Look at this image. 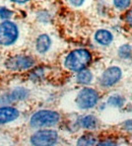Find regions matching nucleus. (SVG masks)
Segmentation results:
<instances>
[{
	"label": "nucleus",
	"mask_w": 132,
	"mask_h": 146,
	"mask_svg": "<svg viewBox=\"0 0 132 146\" xmlns=\"http://www.w3.org/2000/svg\"><path fill=\"white\" fill-rule=\"evenodd\" d=\"M126 21L132 27V9L129 10V11L127 12V14H126Z\"/></svg>",
	"instance_id": "nucleus-22"
},
{
	"label": "nucleus",
	"mask_w": 132,
	"mask_h": 146,
	"mask_svg": "<svg viewBox=\"0 0 132 146\" xmlns=\"http://www.w3.org/2000/svg\"><path fill=\"white\" fill-rule=\"evenodd\" d=\"M123 127L125 130L127 131H132V119L131 120H128V121H126L125 123L123 124Z\"/></svg>",
	"instance_id": "nucleus-20"
},
{
	"label": "nucleus",
	"mask_w": 132,
	"mask_h": 146,
	"mask_svg": "<svg viewBox=\"0 0 132 146\" xmlns=\"http://www.w3.org/2000/svg\"><path fill=\"white\" fill-rule=\"evenodd\" d=\"M60 121V115L50 110H42L35 113L30 120V124L34 128L52 127Z\"/></svg>",
	"instance_id": "nucleus-2"
},
{
	"label": "nucleus",
	"mask_w": 132,
	"mask_h": 146,
	"mask_svg": "<svg viewBox=\"0 0 132 146\" xmlns=\"http://www.w3.org/2000/svg\"><path fill=\"white\" fill-rule=\"evenodd\" d=\"M118 55L120 58L123 59H128L131 56V46L130 45H123L121 46L118 50Z\"/></svg>",
	"instance_id": "nucleus-16"
},
{
	"label": "nucleus",
	"mask_w": 132,
	"mask_h": 146,
	"mask_svg": "<svg viewBox=\"0 0 132 146\" xmlns=\"http://www.w3.org/2000/svg\"><path fill=\"white\" fill-rule=\"evenodd\" d=\"M58 140V133L55 130H39L31 137V143L34 146H53Z\"/></svg>",
	"instance_id": "nucleus-4"
},
{
	"label": "nucleus",
	"mask_w": 132,
	"mask_h": 146,
	"mask_svg": "<svg viewBox=\"0 0 132 146\" xmlns=\"http://www.w3.org/2000/svg\"><path fill=\"white\" fill-rule=\"evenodd\" d=\"M51 46V39L48 35H41L38 36L36 42V49L41 54H44L49 50Z\"/></svg>",
	"instance_id": "nucleus-10"
},
{
	"label": "nucleus",
	"mask_w": 132,
	"mask_h": 146,
	"mask_svg": "<svg viewBox=\"0 0 132 146\" xmlns=\"http://www.w3.org/2000/svg\"><path fill=\"white\" fill-rule=\"evenodd\" d=\"M125 104V98L121 96H112L108 100V105L114 108H122Z\"/></svg>",
	"instance_id": "nucleus-15"
},
{
	"label": "nucleus",
	"mask_w": 132,
	"mask_h": 146,
	"mask_svg": "<svg viewBox=\"0 0 132 146\" xmlns=\"http://www.w3.org/2000/svg\"><path fill=\"white\" fill-rule=\"evenodd\" d=\"M96 146H118V144L114 141H110V140H105V141H101Z\"/></svg>",
	"instance_id": "nucleus-19"
},
{
	"label": "nucleus",
	"mask_w": 132,
	"mask_h": 146,
	"mask_svg": "<svg viewBox=\"0 0 132 146\" xmlns=\"http://www.w3.org/2000/svg\"><path fill=\"white\" fill-rule=\"evenodd\" d=\"M18 36V29L11 21H3L0 25V45L9 46L16 41Z\"/></svg>",
	"instance_id": "nucleus-5"
},
{
	"label": "nucleus",
	"mask_w": 132,
	"mask_h": 146,
	"mask_svg": "<svg viewBox=\"0 0 132 146\" xmlns=\"http://www.w3.org/2000/svg\"><path fill=\"white\" fill-rule=\"evenodd\" d=\"M97 138L93 134H84L76 142V146H96Z\"/></svg>",
	"instance_id": "nucleus-13"
},
{
	"label": "nucleus",
	"mask_w": 132,
	"mask_h": 146,
	"mask_svg": "<svg viewBox=\"0 0 132 146\" xmlns=\"http://www.w3.org/2000/svg\"><path fill=\"white\" fill-rule=\"evenodd\" d=\"M68 1L72 5H74V6H80V5H82L84 2V0H68Z\"/></svg>",
	"instance_id": "nucleus-21"
},
{
	"label": "nucleus",
	"mask_w": 132,
	"mask_h": 146,
	"mask_svg": "<svg viewBox=\"0 0 132 146\" xmlns=\"http://www.w3.org/2000/svg\"><path fill=\"white\" fill-rule=\"evenodd\" d=\"M91 61V54L85 49H77L70 52L65 59V66L71 71L79 72Z\"/></svg>",
	"instance_id": "nucleus-1"
},
{
	"label": "nucleus",
	"mask_w": 132,
	"mask_h": 146,
	"mask_svg": "<svg viewBox=\"0 0 132 146\" xmlns=\"http://www.w3.org/2000/svg\"><path fill=\"white\" fill-rule=\"evenodd\" d=\"M12 15V11L9 10L6 7H1L0 8V17L2 19H8L9 17H11Z\"/></svg>",
	"instance_id": "nucleus-18"
},
{
	"label": "nucleus",
	"mask_w": 132,
	"mask_h": 146,
	"mask_svg": "<svg viewBox=\"0 0 132 146\" xmlns=\"http://www.w3.org/2000/svg\"><path fill=\"white\" fill-rule=\"evenodd\" d=\"M79 125L84 129L93 130L98 125V119L93 115H87V116L82 117L79 120Z\"/></svg>",
	"instance_id": "nucleus-12"
},
{
	"label": "nucleus",
	"mask_w": 132,
	"mask_h": 146,
	"mask_svg": "<svg viewBox=\"0 0 132 146\" xmlns=\"http://www.w3.org/2000/svg\"><path fill=\"white\" fill-rule=\"evenodd\" d=\"M91 80H93V74L91 71L85 70V69L79 71L76 75V81L81 84H89L91 82Z\"/></svg>",
	"instance_id": "nucleus-14"
},
{
	"label": "nucleus",
	"mask_w": 132,
	"mask_h": 146,
	"mask_svg": "<svg viewBox=\"0 0 132 146\" xmlns=\"http://www.w3.org/2000/svg\"><path fill=\"white\" fill-rule=\"evenodd\" d=\"M35 60L30 56H15L6 61V67L11 70H25L32 67Z\"/></svg>",
	"instance_id": "nucleus-7"
},
{
	"label": "nucleus",
	"mask_w": 132,
	"mask_h": 146,
	"mask_svg": "<svg viewBox=\"0 0 132 146\" xmlns=\"http://www.w3.org/2000/svg\"><path fill=\"white\" fill-rule=\"evenodd\" d=\"M19 112L18 110L12 107H1L0 108V124H6L12 122L18 118Z\"/></svg>",
	"instance_id": "nucleus-9"
},
{
	"label": "nucleus",
	"mask_w": 132,
	"mask_h": 146,
	"mask_svg": "<svg viewBox=\"0 0 132 146\" xmlns=\"http://www.w3.org/2000/svg\"><path fill=\"white\" fill-rule=\"evenodd\" d=\"M29 96V90L23 87H17V88L12 89L7 94L0 96V104L2 105H9V104L17 102V100H23Z\"/></svg>",
	"instance_id": "nucleus-8"
},
{
	"label": "nucleus",
	"mask_w": 132,
	"mask_h": 146,
	"mask_svg": "<svg viewBox=\"0 0 132 146\" xmlns=\"http://www.w3.org/2000/svg\"><path fill=\"white\" fill-rule=\"evenodd\" d=\"M76 105L81 110H89L93 108L99 102V94L91 87H84L76 96Z\"/></svg>",
	"instance_id": "nucleus-3"
},
{
	"label": "nucleus",
	"mask_w": 132,
	"mask_h": 146,
	"mask_svg": "<svg viewBox=\"0 0 132 146\" xmlns=\"http://www.w3.org/2000/svg\"><path fill=\"white\" fill-rule=\"evenodd\" d=\"M131 0H114V5L118 9H126L129 7Z\"/></svg>",
	"instance_id": "nucleus-17"
},
{
	"label": "nucleus",
	"mask_w": 132,
	"mask_h": 146,
	"mask_svg": "<svg viewBox=\"0 0 132 146\" xmlns=\"http://www.w3.org/2000/svg\"><path fill=\"white\" fill-rule=\"evenodd\" d=\"M11 1L16 2V3H25V2H27V1H29V0H11Z\"/></svg>",
	"instance_id": "nucleus-23"
},
{
	"label": "nucleus",
	"mask_w": 132,
	"mask_h": 146,
	"mask_svg": "<svg viewBox=\"0 0 132 146\" xmlns=\"http://www.w3.org/2000/svg\"><path fill=\"white\" fill-rule=\"evenodd\" d=\"M122 77V70L117 66L109 67L104 71L101 76V84L105 87H110L116 84Z\"/></svg>",
	"instance_id": "nucleus-6"
},
{
	"label": "nucleus",
	"mask_w": 132,
	"mask_h": 146,
	"mask_svg": "<svg viewBox=\"0 0 132 146\" xmlns=\"http://www.w3.org/2000/svg\"><path fill=\"white\" fill-rule=\"evenodd\" d=\"M95 40L100 45L108 46L113 41V35L107 30H99L95 35Z\"/></svg>",
	"instance_id": "nucleus-11"
}]
</instances>
